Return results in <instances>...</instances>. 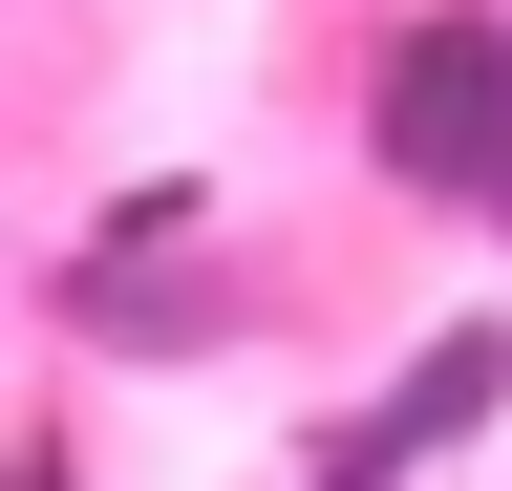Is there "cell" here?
Listing matches in <instances>:
<instances>
[{"instance_id": "6da1fadb", "label": "cell", "mask_w": 512, "mask_h": 491, "mask_svg": "<svg viewBox=\"0 0 512 491\" xmlns=\"http://www.w3.org/2000/svg\"><path fill=\"white\" fill-rule=\"evenodd\" d=\"M384 150L448 171V193H512V43L491 22H427L406 65H384Z\"/></svg>"}]
</instances>
